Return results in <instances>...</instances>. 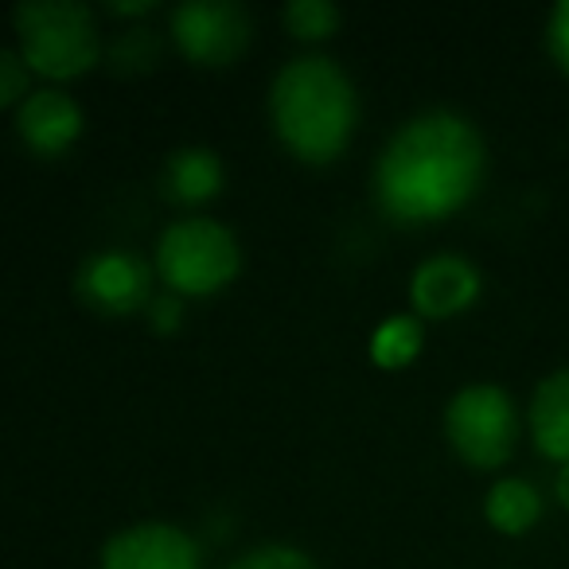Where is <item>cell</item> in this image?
Wrapping results in <instances>:
<instances>
[{
  "mask_svg": "<svg viewBox=\"0 0 569 569\" xmlns=\"http://www.w3.org/2000/svg\"><path fill=\"white\" fill-rule=\"evenodd\" d=\"M483 180V141L460 113L429 110L382 149L375 196L398 222H433L460 211Z\"/></svg>",
  "mask_w": 569,
  "mask_h": 569,
  "instance_id": "6da1fadb",
  "label": "cell"
},
{
  "mask_svg": "<svg viewBox=\"0 0 569 569\" xmlns=\"http://www.w3.org/2000/svg\"><path fill=\"white\" fill-rule=\"evenodd\" d=\"M269 118L289 149L309 164H328L351 141L359 118L356 87L340 63L301 56L284 63L269 87Z\"/></svg>",
  "mask_w": 569,
  "mask_h": 569,
  "instance_id": "7a4b0ae2",
  "label": "cell"
},
{
  "mask_svg": "<svg viewBox=\"0 0 569 569\" xmlns=\"http://www.w3.org/2000/svg\"><path fill=\"white\" fill-rule=\"evenodd\" d=\"M20 56L48 79H74L98 63L94 12L79 0H24L12 12Z\"/></svg>",
  "mask_w": 569,
  "mask_h": 569,
  "instance_id": "3957f363",
  "label": "cell"
},
{
  "mask_svg": "<svg viewBox=\"0 0 569 569\" xmlns=\"http://www.w3.org/2000/svg\"><path fill=\"white\" fill-rule=\"evenodd\" d=\"M238 261L234 234L214 219H180L157 242V269L172 293H214L234 281Z\"/></svg>",
  "mask_w": 569,
  "mask_h": 569,
  "instance_id": "277c9868",
  "label": "cell"
},
{
  "mask_svg": "<svg viewBox=\"0 0 569 569\" xmlns=\"http://www.w3.org/2000/svg\"><path fill=\"white\" fill-rule=\"evenodd\" d=\"M445 433L460 460L472 468H496L511 457L515 437H519V418L507 390L491 382H476L452 395L445 410Z\"/></svg>",
  "mask_w": 569,
  "mask_h": 569,
  "instance_id": "5b68a950",
  "label": "cell"
},
{
  "mask_svg": "<svg viewBox=\"0 0 569 569\" xmlns=\"http://www.w3.org/2000/svg\"><path fill=\"white\" fill-rule=\"evenodd\" d=\"M250 12L234 0H183L172 12V36L199 67H222L250 43Z\"/></svg>",
  "mask_w": 569,
  "mask_h": 569,
  "instance_id": "8992f818",
  "label": "cell"
},
{
  "mask_svg": "<svg viewBox=\"0 0 569 569\" xmlns=\"http://www.w3.org/2000/svg\"><path fill=\"white\" fill-rule=\"evenodd\" d=\"M102 569H203L199 542L172 522H137L106 542Z\"/></svg>",
  "mask_w": 569,
  "mask_h": 569,
  "instance_id": "52a82bcc",
  "label": "cell"
},
{
  "mask_svg": "<svg viewBox=\"0 0 569 569\" xmlns=\"http://www.w3.org/2000/svg\"><path fill=\"white\" fill-rule=\"evenodd\" d=\"M149 266L137 253L126 250H106L82 266L79 273V293L90 309L106 312V317H126V312L141 309L149 301Z\"/></svg>",
  "mask_w": 569,
  "mask_h": 569,
  "instance_id": "ba28073f",
  "label": "cell"
},
{
  "mask_svg": "<svg viewBox=\"0 0 569 569\" xmlns=\"http://www.w3.org/2000/svg\"><path fill=\"white\" fill-rule=\"evenodd\" d=\"M480 297V273L472 261L457 258V253H437V258L421 261L410 284V301L426 317H457Z\"/></svg>",
  "mask_w": 569,
  "mask_h": 569,
  "instance_id": "9c48e42d",
  "label": "cell"
},
{
  "mask_svg": "<svg viewBox=\"0 0 569 569\" xmlns=\"http://www.w3.org/2000/svg\"><path fill=\"white\" fill-rule=\"evenodd\" d=\"M17 129L24 144L40 157H59L71 149L74 137L82 133V110L71 94L56 87L32 90L24 102L17 106Z\"/></svg>",
  "mask_w": 569,
  "mask_h": 569,
  "instance_id": "30bf717a",
  "label": "cell"
},
{
  "mask_svg": "<svg viewBox=\"0 0 569 569\" xmlns=\"http://www.w3.org/2000/svg\"><path fill=\"white\" fill-rule=\"evenodd\" d=\"M530 433L542 457L569 465V367L538 382L530 402Z\"/></svg>",
  "mask_w": 569,
  "mask_h": 569,
  "instance_id": "8fae6325",
  "label": "cell"
},
{
  "mask_svg": "<svg viewBox=\"0 0 569 569\" xmlns=\"http://www.w3.org/2000/svg\"><path fill=\"white\" fill-rule=\"evenodd\" d=\"M164 188L180 203H203L222 188V160L211 149H180L168 157Z\"/></svg>",
  "mask_w": 569,
  "mask_h": 569,
  "instance_id": "7c38bea8",
  "label": "cell"
},
{
  "mask_svg": "<svg viewBox=\"0 0 569 569\" xmlns=\"http://www.w3.org/2000/svg\"><path fill=\"white\" fill-rule=\"evenodd\" d=\"M483 515H488L491 527L503 530V535H522V530L535 527L538 515H542V499H538V491L530 488L527 480H499V483H491Z\"/></svg>",
  "mask_w": 569,
  "mask_h": 569,
  "instance_id": "4fadbf2b",
  "label": "cell"
},
{
  "mask_svg": "<svg viewBox=\"0 0 569 569\" xmlns=\"http://www.w3.org/2000/svg\"><path fill=\"white\" fill-rule=\"evenodd\" d=\"M421 351V325L413 317H390L382 320L379 328H375L371 336V359L379 367H387V371H395V367H406L413 363Z\"/></svg>",
  "mask_w": 569,
  "mask_h": 569,
  "instance_id": "5bb4252c",
  "label": "cell"
},
{
  "mask_svg": "<svg viewBox=\"0 0 569 569\" xmlns=\"http://www.w3.org/2000/svg\"><path fill=\"white\" fill-rule=\"evenodd\" d=\"M284 24L301 40H325L340 24V9L328 0H293V4H284Z\"/></svg>",
  "mask_w": 569,
  "mask_h": 569,
  "instance_id": "9a60e30c",
  "label": "cell"
},
{
  "mask_svg": "<svg viewBox=\"0 0 569 569\" xmlns=\"http://www.w3.org/2000/svg\"><path fill=\"white\" fill-rule=\"evenodd\" d=\"M227 569H317V561L297 546H258V550L230 561Z\"/></svg>",
  "mask_w": 569,
  "mask_h": 569,
  "instance_id": "2e32d148",
  "label": "cell"
},
{
  "mask_svg": "<svg viewBox=\"0 0 569 569\" xmlns=\"http://www.w3.org/2000/svg\"><path fill=\"white\" fill-rule=\"evenodd\" d=\"M24 71H32V67L24 63L20 51H0V102L4 106H12L17 98L24 102V98L32 94V90H24V82H28Z\"/></svg>",
  "mask_w": 569,
  "mask_h": 569,
  "instance_id": "e0dca14e",
  "label": "cell"
},
{
  "mask_svg": "<svg viewBox=\"0 0 569 569\" xmlns=\"http://www.w3.org/2000/svg\"><path fill=\"white\" fill-rule=\"evenodd\" d=\"M546 40H550V56L561 71L569 74V0H558L550 9V24H546Z\"/></svg>",
  "mask_w": 569,
  "mask_h": 569,
  "instance_id": "ac0fdd59",
  "label": "cell"
},
{
  "mask_svg": "<svg viewBox=\"0 0 569 569\" xmlns=\"http://www.w3.org/2000/svg\"><path fill=\"white\" fill-rule=\"evenodd\" d=\"M152 56H157V43H152L149 28H133V32L121 36L118 48H113V59H118L121 67H126V59H137V63H152Z\"/></svg>",
  "mask_w": 569,
  "mask_h": 569,
  "instance_id": "d6986e66",
  "label": "cell"
},
{
  "mask_svg": "<svg viewBox=\"0 0 569 569\" xmlns=\"http://www.w3.org/2000/svg\"><path fill=\"white\" fill-rule=\"evenodd\" d=\"M149 320L157 332H172V328L180 325V301H176V293L157 297V301L149 305Z\"/></svg>",
  "mask_w": 569,
  "mask_h": 569,
  "instance_id": "ffe728a7",
  "label": "cell"
},
{
  "mask_svg": "<svg viewBox=\"0 0 569 569\" xmlns=\"http://www.w3.org/2000/svg\"><path fill=\"white\" fill-rule=\"evenodd\" d=\"M113 12H152V0H113Z\"/></svg>",
  "mask_w": 569,
  "mask_h": 569,
  "instance_id": "44dd1931",
  "label": "cell"
},
{
  "mask_svg": "<svg viewBox=\"0 0 569 569\" xmlns=\"http://www.w3.org/2000/svg\"><path fill=\"white\" fill-rule=\"evenodd\" d=\"M553 488H558V499H561V503L569 507V465H561V472H558V483H553Z\"/></svg>",
  "mask_w": 569,
  "mask_h": 569,
  "instance_id": "7402d4cb",
  "label": "cell"
}]
</instances>
